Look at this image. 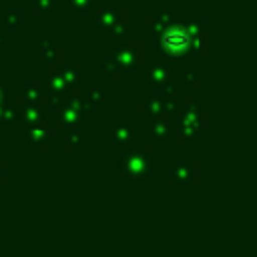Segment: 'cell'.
Instances as JSON below:
<instances>
[{"instance_id":"cell-1","label":"cell","mask_w":257,"mask_h":257,"mask_svg":"<svg viewBox=\"0 0 257 257\" xmlns=\"http://www.w3.org/2000/svg\"><path fill=\"white\" fill-rule=\"evenodd\" d=\"M189 44V34L183 28H173L165 34V46L169 50H183Z\"/></svg>"}]
</instances>
